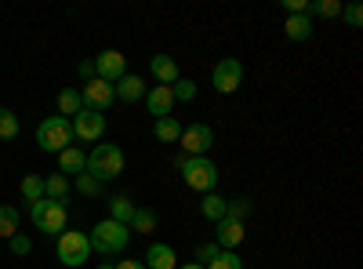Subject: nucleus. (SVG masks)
<instances>
[{
    "label": "nucleus",
    "mask_w": 363,
    "mask_h": 269,
    "mask_svg": "<svg viewBox=\"0 0 363 269\" xmlns=\"http://www.w3.org/2000/svg\"><path fill=\"white\" fill-rule=\"evenodd\" d=\"M69 193H73V182H69L66 175H58V171H55V175L44 178V197H48V200H58V204H66V207H69Z\"/></svg>",
    "instance_id": "18"
},
{
    "label": "nucleus",
    "mask_w": 363,
    "mask_h": 269,
    "mask_svg": "<svg viewBox=\"0 0 363 269\" xmlns=\"http://www.w3.org/2000/svg\"><path fill=\"white\" fill-rule=\"evenodd\" d=\"M135 207H138V204H135L128 193H116V197H109V219L128 226V222H131V215H135Z\"/></svg>",
    "instance_id": "21"
},
{
    "label": "nucleus",
    "mask_w": 363,
    "mask_h": 269,
    "mask_svg": "<svg viewBox=\"0 0 363 269\" xmlns=\"http://www.w3.org/2000/svg\"><path fill=\"white\" fill-rule=\"evenodd\" d=\"M87 241H91V251H102L106 258L109 255H120V251H128L131 244V229L124 222H113V219H102L95 229L87 233Z\"/></svg>",
    "instance_id": "2"
},
{
    "label": "nucleus",
    "mask_w": 363,
    "mask_h": 269,
    "mask_svg": "<svg viewBox=\"0 0 363 269\" xmlns=\"http://www.w3.org/2000/svg\"><path fill=\"white\" fill-rule=\"evenodd\" d=\"M91 62H95V77L106 80V84H116L120 77L128 73V58H124V51H102V55L91 58Z\"/></svg>",
    "instance_id": "11"
},
{
    "label": "nucleus",
    "mask_w": 363,
    "mask_h": 269,
    "mask_svg": "<svg viewBox=\"0 0 363 269\" xmlns=\"http://www.w3.org/2000/svg\"><path fill=\"white\" fill-rule=\"evenodd\" d=\"M186 160H189L186 153H174V157H171V168H174V171H182V168H186Z\"/></svg>",
    "instance_id": "38"
},
{
    "label": "nucleus",
    "mask_w": 363,
    "mask_h": 269,
    "mask_svg": "<svg viewBox=\"0 0 363 269\" xmlns=\"http://www.w3.org/2000/svg\"><path fill=\"white\" fill-rule=\"evenodd\" d=\"M309 18H338L342 15V0H313L306 8Z\"/></svg>",
    "instance_id": "26"
},
{
    "label": "nucleus",
    "mask_w": 363,
    "mask_h": 269,
    "mask_svg": "<svg viewBox=\"0 0 363 269\" xmlns=\"http://www.w3.org/2000/svg\"><path fill=\"white\" fill-rule=\"evenodd\" d=\"M95 269H113V265H109V262H102V265H95Z\"/></svg>",
    "instance_id": "40"
},
{
    "label": "nucleus",
    "mask_w": 363,
    "mask_h": 269,
    "mask_svg": "<svg viewBox=\"0 0 363 269\" xmlns=\"http://www.w3.org/2000/svg\"><path fill=\"white\" fill-rule=\"evenodd\" d=\"M251 212H255V200H247V197H233V200H225V219H233V222H247Z\"/></svg>",
    "instance_id": "25"
},
{
    "label": "nucleus",
    "mask_w": 363,
    "mask_h": 269,
    "mask_svg": "<svg viewBox=\"0 0 363 269\" xmlns=\"http://www.w3.org/2000/svg\"><path fill=\"white\" fill-rule=\"evenodd\" d=\"M87 171V153H84V149L80 146H69V149H62V153H58V175H84Z\"/></svg>",
    "instance_id": "16"
},
{
    "label": "nucleus",
    "mask_w": 363,
    "mask_h": 269,
    "mask_svg": "<svg viewBox=\"0 0 363 269\" xmlns=\"http://www.w3.org/2000/svg\"><path fill=\"white\" fill-rule=\"evenodd\" d=\"M240 84H244V62H240V58H222V62L211 70V87H215L218 95L240 92Z\"/></svg>",
    "instance_id": "7"
},
{
    "label": "nucleus",
    "mask_w": 363,
    "mask_h": 269,
    "mask_svg": "<svg viewBox=\"0 0 363 269\" xmlns=\"http://www.w3.org/2000/svg\"><path fill=\"white\" fill-rule=\"evenodd\" d=\"M342 18H345L349 29H359L363 26V8L356 4V0H352V4H342Z\"/></svg>",
    "instance_id": "34"
},
{
    "label": "nucleus",
    "mask_w": 363,
    "mask_h": 269,
    "mask_svg": "<svg viewBox=\"0 0 363 269\" xmlns=\"http://www.w3.org/2000/svg\"><path fill=\"white\" fill-rule=\"evenodd\" d=\"M73 186H77V193H80V197H91V200L102 197V182H99L95 175H87V171H84V175H77V182H73Z\"/></svg>",
    "instance_id": "31"
},
{
    "label": "nucleus",
    "mask_w": 363,
    "mask_h": 269,
    "mask_svg": "<svg viewBox=\"0 0 363 269\" xmlns=\"http://www.w3.org/2000/svg\"><path fill=\"white\" fill-rule=\"evenodd\" d=\"M66 215H69V207L66 204H58V200H37V204H29V219H33V226L48 236H58L66 229Z\"/></svg>",
    "instance_id": "5"
},
{
    "label": "nucleus",
    "mask_w": 363,
    "mask_h": 269,
    "mask_svg": "<svg viewBox=\"0 0 363 269\" xmlns=\"http://www.w3.org/2000/svg\"><path fill=\"white\" fill-rule=\"evenodd\" d=\"M240 241H244V222H233V219H218L215 222V244L222 251H233Z\"/></svg>",
    "instance_id": "15"
},
{
    "label": "nucleus",
    "mask_w": 363,
    "mask_h": 269,
    "mask_svg": "<svg viewBox=\"0 0 363 269\" xmlns=\"http://www.w3.org/2000/svg\"><path fill=\"white\" fill-rule=\"evenodd\" d=\"M203 269H244V258H240L236 251H218V258L203 265Z\"/></svg>",
    "instance_id": "32"
},
{
    "label": "nucleus",
    "mask_w": 363,
    "mask_h": 269,
    "mask_svg": "<svg viewBox=\"0 0 363 269\" xmlns=\"http://www.w3.org/2000/svg\"><path fill=\"white\" fill-rule=\"evenodd\" d=\"M15 233H18V207L0 204V236H4V241H11Z\"/></svg>",
    "instance_id": "27"
},
{
    "label": "nucleus",
    "mask_w": 363,
    "mask_h": 269,
    "mask_svg": "<svg viewBox=\"0 0 363 269\" xmlns=\"http://www.w3.org/2000/svg\"><path fill=\"white\" fill-rule=\"evenodd\" d=\"M87 175H95L99 182H113V178L124 175V149L116 142H99L87 153Z\"/></svg>",
    "instance_id": "1"
},
{
    "label": "nucleus",
    "mask_w": 363,
    "mask_h": 269,
    "mask_svg": "<svg viewBox=\"0 0 363 269\" xmlns=\"http://www.w3.org/2000/svg\"><path fill=\"white\" fill-rule=\"evenodd\" d=\"M128 229L131 233H157V212H153V207H135Z\"/></svg>",
    "instance_id": "23"
},
{
    "label": "nucleus",
    "mask_w": 363,
    "mask_h": 269,
    "mask_svg": "<svg viewBox=\"0 0 363 269\" xmlns=\"http://www.w3.org/2000/svg\"><path fill=\"white\" fill-rule=\"evenodd\" d=\"M80 102H84V109H95V113H106L113 102H116V92H113V84H106V80H87L84 87H80Z\"/></svg>",
    "instance_id": "10"
},
{
    "label": "nucleus",
    "mask_w": 363,
    "mask_h": 269,
    "mask_svg": "<svg viewBox=\"0 0 363 269\" xmlns=\"http://www.w3.org/2000/svg\"><path fill=\"white\" fill-rule=\"evenodd\" d=\"M171 95H174V102H193V99H196V80L178 77V80L171 84Z\"/></svg>",
    "instance_id": "29"
},
{
    "label": "nucleus",
    "mask_w": 363,
    "mask_h": 269,
    "mask_svg": "<svg viewBox=\"0 0 363 269\" xmlns=\"http://www.w3.org/2000/svg\"><path fill=\"white\" fill-rule=\"evenodd\" d=\"M218 251H222V248H218L215 241H211V244H196V258H193V262H196V265H211V262L218 258Z\"/></svg>",
    "instance_id": "33"
},
{
    "label": "nucleus",
    "mask_w": 363,
    "mask_h": 269,
    "mask_svg": "<svg viewBox=\"0 0 363 269\" xmlns=\"http://www.w3.org/2000/svg\"><path fill=\"white\" fill-rule=\"evenodd\" d=\"M22 197H26V204L44 200V178H40V175H26V178H22Z\"/></svg>",
    "instance_id": "28"
},
{
    "label": "nucleus",
    "mask_w": 363,
    "mask_h": 269,
    "mask_svg": "<svg viewBox=\"0 0 363 269\" xmlns=\"http://www.w3.org/2000/svg\"><path fill=\"white\" fill-rule=\"evenodd\" d=\"M174 269H203V265H196V262H182V265H174Z\"/></svg>",
    "instance_id": "39"
},
{
    "label": "nucleus",
    "mask_w": 363,
    "mask_h": 269,
    "mask_svg": "<svg viewBox=\"0 0 363 269\" xmlns=\"http://www.w3.org/2000/svg\"><path fill=\"white\" fill-rule=\"evenodd\" d=\"M284 33H287V40H294V44L309 40V37H313V18H309V15H287V18H284Z\"/></svg>",
    "instance_id": "20"
},
{
    "label": "nucleus",
    "mask_w": 363,
    "mask_h": 269,
    "mask_svg": "<svg viewBox=\"0 0 363 269\" xmlns=\"http://www.w3.org/2000/svg\"><path fill=\"white\" fill-rule=\"evenodd\" d=\"M37 146L44 149V153H62V149L73 146V124L66 121V116H44L40 128H37Z\"/></svg>",
    "instance_id": "4"
},
{
    "label": "nucleus",
    "mask_w": 363,
    "mask_h": 269,
    "mask_svg": "<svg viewBox=\"0 0 363 269\" xmlns=\"http://www.w3.org/2000/svg\"><path fill=\"white\" fill-rule=\"evenodd\" d=\"M149 73H153V80L157 84H164V87H171L178 77H182V70H178V62H174V58L171 55H153V58H149Z\"/></svg>",
    "instance_id": "14"
},
{
    "label": "nucleus",
    "mask_w": 363,
    "mask_h": 269,
    "mask_svg": "<svg viewBox=\"0 0 363 269\" xmlns=\"http://www.w3.org/2000/svg\"><path fill=\"white\" fill-rule=\"evenodd\" d=\"M0 138H4V142L18 138V116L8 106H0Z\"/></svg>",
    "instance_id": "30"
},
{
    "label": "nucleus",
    "mask_w": 363,
    "mask_h": 269,
    "mask_svg": "<svg viewBox=\"0 0 363 269\" xmlns=\"http://www.w3.org/2000/svg\"><path fill=\"white\" fill-rule=\"evenodd\" d=\"M182 124L178 116H160V121H153V135H157V142H164V146H178V138H182Z\"/></svg>",
    "instance_id": "19"
},
{
    "label": "nucleus",
    "mask_w": 363,
    "mask_h": 269,
    "mask_svg": "<svg viewBox=\"0 0 363 269\" xmlns=\"http://www.w3.org/2000/svg\"><path fill=\"white\" fill-rule=\"evenodd\" d=\"M77 70H80V80H84V84H87V80H95V62H91V58H84Z\"/></svg>",
    "instance_id": "36"
},
{
    "label": "nucleus",
    "mask_w": 363,
    "mask_h": 269,
    "mask_svg": "<svg viewBox=\"0 0 363 269\" xmlns=\"http://www.w3.org/2000/svg\"><path fill=\"white\" fill-rule=\"evenodd\" d=\"M200 215L211 219V222L225 219V197H218V193H203V200H200Z\"/></svg>",
    "instance_id": "24"
},
{
    "label": "nucleus",
    "mask_w": 363,
    "mask_h": 269,
    "mask_svg": "<svg viewBox=\"0 0 363 269\" xmlns=\"http://www.w3.org/2000/svg\"><path fill=\"white\" fill-rule=\"evenodd\" d=\"M80 109H84V102H80V87H62V92H58V116L73 121Z\"/></svg>",
    "instance_id": "22"
},
{
    "label": "nucleus",
    "mask_w": 363,
    "mask_h": 269,
    "mask_svg": "<svg viewBox=\"0 0 363 269\" xmlns=\"http://www.w3.org/2000/svg\"><path fill=\"white\" fill-rule=\"evenodd\" d=\"M8 248H11V255H18V258H26L29 251H33V241H29L26 233H15L11 241H8Z\"/></svg>",
    "instance_id": "35"
},
{
    "label": "nucleus",
    "mask_w": 363,
    "mask_h": 269,
    "mask_svg": "<svg viewBox=\"0 0 363 269\" xmlns=\"http://www.w3.org/2000/svg\"><path fill=\"white\" fill-rule=\"evenodd\" d=\"M182 178L193 193H215L218 186V164L211 157H189L186 168H182Z\"/></svg>",
    "instance_id": "6"
},
{
    "label": "nucleus",
    "mask_w": 363,
    "mask_h": 269,
    "mask_svg": "<svg viewBox=\"0 0 363 269\" xmlns=\"http://www.w3.org/2000/svg\"><path fill=\"white\" fill-rule=\"evenodd\" d=\"M178 265V255L171 244H149L145 251V269H174Z\"/></svg>",
    "instance_id": "17"
},
{
    "label": "nucleus",
    "mask_w": 363,
    "mask_h": 269,
    "mask_svg": "<svg viewBox=\"0 0 363 269\" xmlns=\"http://www.w3.org/2000/svg\"><path fill=\"white\" fill-rule=\"evenodd\" d=\"M145 109L149 113H153L157 116V121H160V116H171V109H174V95H171V87H164V84H157V87H149V92H145Z\"/></svg>",
    "instance_id": "12"
},
{
    "label": "nucleus",
    "mask_w": 363,
    "mask_h": 269,
    "mask_svg": "<svg viewBox=\"0 0 363 269\" xmlns=\"http://www.w3.org/2000/svg\"><path fill=\"white\" fill-rule=\"evenodd\" d=\"M55 258L62 262L66 269H77L91 258V241H87V233L80 229H62L55 236Z\"/></svg>",
    "instance_id": "3"
},
{
    "label": "nucleus",
    "mask_w": 363,
    "mask_h": 269,
    "mask_svg": "<svg viewBox=\"0 0 363 269\" xmlns=\"http://www.w3.org/2000/svg\"><path fill=\"white\" fill-rule=\"evenodd\" d=\"M113 92H116V102H138V99H145V80L138 77V73H124L116 84H113Z\"/></svg>",
    "instance_id": "13"
},
{
    "label": "nucleus",
    "mask_w": 363,
    "mask_h": 269,
    "mask_svg": "<svg viewBox=\"0 0 363 269\" xmlns=\"http://www.w3.org/2000/svg\"><path fill=\"white\" fill-rule=\"evenodd\" d=\"M113 269H145V262H138V258H124V262H113Z\"/></svg>",
    "instance_id": "37"
},
{
    "label": "nucleus",
    "mask_w": 363,
    "mask_h": 269,
    "mask_svg": "<svg viewBox=\"0 0 363 269\" xmlns=\"http://www.w3.org/2000/svg\"><path fill=\"white\" fill-rule=\"evenodd\" d=\"M182 153L186 157H207V149L215 146V131H211L207 124H189V128H182Z\"/></svg>",
    "instance_id": "9"
},
{
    "label": "nucleus",
    "mask_w": 363,
    "mask_h": 269,
    "mask_svg": "<svg viewBox=\"0 0 363 269\" xmlns=\"http://www.w3.org/2000/svg\"><path fill=\"white\" fill-rule=\"evenodd\" d=\"M69 124H73V142H102L106 135V116L95 109H80Z\"/></svg>",
    "instance_id": "8"
}]
</instances>
